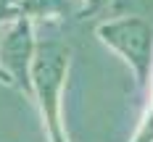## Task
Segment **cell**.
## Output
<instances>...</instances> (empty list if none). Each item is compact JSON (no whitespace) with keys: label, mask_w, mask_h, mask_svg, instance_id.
I'll return each instance as SVG.
<instances>
[{"label":"cell","mask_w":153,"mask_h":142,"mask_svg":"<svg viewBox=\"0 0 153 142\" xmlns=\"http://www.w3.org/2000/svg\"><path fill=\"white\" fill-rule=\"evenodd\" d=\"M71 63V50L58 40H45L37 42L34 63H32V87H34V100L42 110L48 134L53 142H66L61 126V95Z\"/></svg>","instance_id":"cell-1"},{"label":"cell","mask_w":153,"mask_h":142,"mask_svg":"<svg viewBox=\"0 0 153 142\" xmlns=\"http://www.w3.org/2000/svg\"><path fill=\"white\" fill-rule=\"evenodd\" d=\"M100 42L116 50L124 61L129 63V68L135 71L137 87L148 84L153 66V26L140 18V16H124L114 21H103L98 26Z\"/></svg>","instance_id":"cell-2"},{"label":"cell","mask_w":153,"mask_h":142,"mask_svg":"<svg viewBox=\"0 0 153 142\" xmlns=\"http://www.w3.org/2000/svg\"><path fill=\"white\" fill-rule=\"evenodd\" d=\"M37 42L32 34V18L27 13H13L11 24L0 32V68L8 74L11 84L34 100L32 87V63H34Z\"/></svg>","instance_id":"cell-3"},{"label":"cell","mask_w":153,"mask_h":142,"mask_svg":"<svg viewBox=\"0 0 153 142\" xmlns=\"http://www.w3.org/2000/svg\"><path fill=\"white\" fill-rule=\"evenodd\" d=\"M85 3V8L79 11V16H90V13H95V11H100L103 5H108L111 0H82Z\"/></svg>","instance_id":"cell-4"},{"label":"cell","mask_w":153,"mask_h":142,"mask_svg":"<svg viewBox=\"0 0 153 142\" xmlns=\"http://www.w3.org/2000/svg\"><path fill=\"white\" fill-rule=\"evenodd\" d=\"M3 18H11V8H8V3H5V0H0V24H3ZM0 79L11 84V79H8V74H5L3 68H0Z\"/></svg>","instance_id":"cell-5"},{"label":"cell","mask_w":153,"mask_h":142,"mask_svg":"<svg viewBox=\"0 0 153 142\" xmlns=\"http://www.w3.org/2000/svg\"><path fill=\"white\" fill-rule=\"evenodd\" d=\"M5 3H8V8H11V16H13V8L21 3V0H5Z\"/></svg>","instance_id":"cell-6"}]
</instances>
